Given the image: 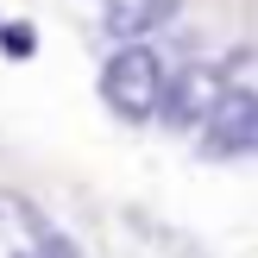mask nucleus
I'll list each match as a JSON object with an SVG mask.
<instances>
[{
	"label": "nucleus",
	"mask_w": 258,
	"mask_h": 258,
	"mask_svg": "<svg viewBox=\"0 0 258 258\" xmlns=\"http://www.w3.org/2000/svg\"><path fill=\"white\" fill-rule=\"evenodd\" d=\"M227 95V76L214 63H183L176 76H164V101H158V120L170 133H196L202 120L214 113V101Z\"/></svg>",
	"instance_id": "3"
},
{
	"label": "nucleus",
	"mask_w": 258,
	"mask_h": 258,
	"mask_svg": "<svg viewBox=\"0 0 258 258\" xmlns=\"http://www.w3.org/2000/svg\"><path fill=\"white\" fill-rule=\"evenodd\" d=\"M13 258H32V252H13Z\"/></svg>",
	"instance_id": "6"
},
{
	"label": "nucleus",
	"mask_w": 258,
	"mask_h": 258,
	"mask_svg": "<svg viewBox=\"0 0 258 258\" xmlns=\"http://www.w3.org/2000/svg\"><path fill=\"white\" fill-rule=\"evenodd\" d=\"M0 50H7L13 63H25V57L38 50V32H32V25H19V19H0Z\"/></svg>",
	"instance_id": "5"
},
{
	"label": "nucleus",
	"mask_w": 258,
	"mask_h": 258,
	"mask_svg": "<svg viewBox=\"0 0 258 258\" xmlns=\"http://www.w3.org/2000/svg\"><path fill=\"white\" fill-rule=\"evenodd\" d=\"M164 57L151 44H113V57L101 63V101H107L113 120L126 126H145L158 120V101H164Z\"/></svg>",
	"instance_id": "1"
},
{
	"label": "nucleus",
	"mask_w": 258,
	"mask_h": 258,
	"mask_svg": "<svg viewBox=\"0 0 258 258\" xmlns=\"http://www.w3.org/2000/svg\"><path fill=\"white\" fill-rule=\"evenodd\" d=\"M176 13H183V0H107V13H101V25H107L113 44H145L158 25H170Z\"/></svg>",
	"instance_id": "4"
},
{
	"label": "nucleus",
	"mask_w": 258,
	"mask_h": 258,
	"mask_svg": "<svg viewBox=\"0 0 258 258\" xmlns=\"http://www.w3.org/2000/svg\"><path fill=\"white\" fill-rule=\"evenodd\" d=\"M196 151L208 164H233V158L258 151V95L252 88H227L214 101V113L196 126Z\"/></svg>",
	"instance_id": "2"
}]
</instances>
